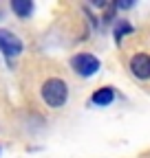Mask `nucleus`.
Returning <instances> with one entry per match:
<instances>
[{"label": "nucleus", "instance_id": "nucleus-1", "mask_svg": "<svg viewBox=\"0 0 150 158\" xmlns=\"http://www.w3.org/2000/svg\"><path fill=\"white\" fill-rule=\"evenodd\" d=\"M40 92H42V99L49 108H62L66 103V97H68V86L60 77H51L42 84Z\"/></svg>", "mask_w": 150, "mask_h": 158}, {"label": "nucleus", "instance_id": "nucleus-2", "mask_svg": "<svg viewBox=\"0 0 150 158\" xmlns=\"http://www.w3.org/2000/svg\"><path fill=\"white\" fill-rule=\"evenodd\" d=\"M71 66H73L75 73L82 75V77H93L99 70V59L93 53H77L71 59Z\"/></svg>", "mask_w": 150, "mask_h": 158}, {"label": "nucleus", "instance_id": "nucleus-3", "mask_svg": "<svg viewBox=\"0 0 150 158\" xmlns=\"http://www.w3.org/2000/svg\"><path fill=\"white\" fill-rule=\"evenodd\" d=\"M0 51H2L7 57H15V55L22 53V42L11 31L0 29Z\"/></svg>", "mask_w": 150, "mask_h": 158}, {"label": "nucleus", "instance_id": "nucleus-4", "mask_svg": "<svg viewBox=\"0 0 150 158\" xmlns=\"http://www.w3.org/2000/svg\"><path fill=\"white\" fill-rule=\"evenodd\" d=\"M130 70L137 79H150V55L137 53L130 59Z\"/></svg>", "mask_w": 150, "mask_h": 158}, {"label": "nucleus", "instance_id": "nucleus-5", "mask_svg": "<svg viewBox=\"0 0 150 158\" xmlns=\"http://www.w3.org/2000/svg\"><path fill=\"white\" fill-rule=\"evenodd\" d=\"M113 99H115V90L113 88H99L93 92L90 101H93V106H110Z\"/></svg>", "mask_w": 150, "mask_h": 158}, {"label": "nucleus", "instance_id": "nucleus-6", "mask_svg": "<svg viewBox=\"0 0 150 158\" xmlns=\"http://www.w3.org/2000/svg\"><path fill=\"white\" fill-rule=\"evenodd\" d=\"M11 9L15 15H20V18H29L33 13V2L31 0H13L11 2Z\"/></svg>", "mask_w": 150, "mask_h": 158}, {"label": "nucleus", "instance_id": "nucleus-7", "mask_svg": "<svg viewBox=\"0 0 150 158\" xmlns=\"http://www.w3.org/2000/svg\"><path fill=\"white\" fill-rule=\"evenodd\" d=\"M130 31H133V27H130V22H126V20H121V22L115 27V40L117 42H121L124 35H128Z\"/></svg>", "mask_w": 150, "mask_h": 158}]
</instances>
